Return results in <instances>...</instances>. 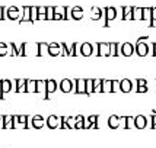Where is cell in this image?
Segmentation results:
<instances>
[{
	"label": "cell",
	"instance_id": "obj_1",
	"mask_svg": "<svg viewBox=\"0 0 156 148\" xmlns=\"http://www.w3.org/2000/svg\"><path fill=\"white\" fill-rule=\"evenodd\" d=\"M6 18L10 20H20V18H22L20 9L18 6H9L6 9Z\"/></svg>",
	"mask_w": 156,
	"mask_h": 148
},
{
	"label": "cell",
	"instance_id": "obj_2",
	"mask_svg": "<svg viewBox=\"0 0 156 148\" xmlns=\"http://www.w3.org/2000/svg\"><path fill=\"white\" fill-rule=\"evenodd\" d=\"M25 22H28V23H34L32 20H31V6H28V5H25V6L22 7V18H20L19 20V25H23Z\"/></svg>",
	"mask_w": 156,
	"mask_h": 148
},
{
	"label": "cell",
	"instance_id": "obj_3",
	"mask_svg": "<svg viewBox=\"0 0 156 148\" xmlns=\"http://www.w3.org/2000/svg\"><path fill=\"white\" fill-rule=\"evenodd\" d=\"M0 99H5V94L12 90V81L10 80H0Z\"/></svg>",
	"mask_w": 156,
	"mask_h": 148
},
{
	"label": "cell",
	"instance_id": "obj_4",
	"mask_svg": "<svg viewBox=\"0 0 156 148\" xmlns=\"http://www.w3.org/2000/svg\"><path fill=\"white\" fill-rule=\"evenodd\" d=\"M32 128L34 129H42L44 128V125H45V119H44V116H41V115H35L32 116Z\"/></svg>",
	"mask_w": 156,
	"mask_h": 148
},
{
	"label": "cell",
	"instance_id": "obj_5",
	"mask_svg": "<svg viewBox=\"0 0 156 148\" xmlns=\"http://www.w3.org/2000/svg\"><path fill=\"white\" fill-rule=\"evenodd\" d=\"M37 93H42V99L47 100V80H37Z\"/></svg>",
	"mask_w": 156,
	"mask_h": 148
},
{
	"label": "cell",
	"instance_id": "obj_6",
	"mask_svg": "<svg viewBox=\"0 0 156 148\" xmlns=\"http://www.w3.org/2000/svg\"><path fill=\"white\" fill-rule=\"evenodd\" d=\"M45 125H47L50 129H55L57 126H58V118H57L55 115L48 116L47 119H45Z\"/></svg>",
	"mask_w": 156,
	"mask_h": 148
},
{
	"label": "cell",
	"instance_id": "obj_7",
	"mask_svg": "<svg viewBox=\"0 0 156 148\" xmlns=\"http://www.w3.org/2000/svg\"><path fill=\"white\" fill-rule=\"evenodd\" d=\"M27 81L25 79H18L16 83V93H27Z\"/></svg>",
	"mask_w": 156,
	"mask_h": 148
},
{
	"label": "cell",
	"instance_id": "obj_8",
	"mask_svg": "<svg viewBox=\"0 0 156 148\" xmlns=\"http://www.w3.org/2000/svg\"><path fill=\"white\" fill-rule=\"evenodd\" d=\"M60 45L57 44V42H51L50 44V47H48V55H51V57H57V55L60 54Z\"/></svg>",
	"mask_w": 156,
	"mask_h": 148
},
{
	"label": "cell",
	"instance_id": "obj_9",
	"mask_svg": "<svg viewBox=\"0 0 156 148\" xmlns=\"http://www.w3.org/2000/svg\"><path fill=\"white\" fill-rule=\"evenodd\" d=\"M48 47H50V44H47V42H40V44H37L38 55H47L48 54Z\"/></svg>",
	"mask_w": 156,
	"mask_h": 148
},
{
	"label": "cell",
	"instance_id": "obj_10",
	"mask_svg": "<svg viewBox=\"0 0 156 148\" xmlns=\"http://www.w3.org/2000/svg\"><path fill=\"white\" fill-rule=\"evenodd\" d=\"M15 116L13 115H3V123H5V129H12V123H13Z\"/></svg>",
	"mask_w": 156,
	"mask_h": 148
},
{
	"label": "cell",
	"instance_id": "obj_11",
	"mask_svg": "<svg viewBox=\"0 0 156 148\" xmlns=\"http://www.w3.org/2000/svg\"><path fill=\"white\" fill-rule=\"evenodd\" d=\"M57 90V83L54 80H47V97ZM50 99V97H48Z\"/></svg>",
	"mask_w": 156,
	"mask_h": 148
},
{
	"label": "cell",
	"instance_id": "obj_12",
	"mask_svg": "<svg viewBox=\"0 0 156 148\" xmlns=\"http://www.w3.org/2000/svg\"><path fill=\"white\" fill-rule=\"evenodd\" d=\"M27 93H37V80L27 81Z\"/></svg>",
	"mask_w": 156,
	"mask_h": 148
},
{
	"label": "cell",
	"instance_id": "obj_13",
	"mask_svg": "<svg viewBox=\"0 0 156 148\" xmlns=\"http://www.w3.org/2000/svg\"><path fill=\"white\" fill-rule=\"evenodd\" d=\"M60 89L63 93H67V92H70L72 90V83H70V80H63L60 84Z\"/></svg>",
	"mask_w": 156,
	"mask_h": 148
},
{
	"label": "cell",
	"instance_id": "obj_14",
	"mask_svg": "<svg viewBox=\"0 0 156 148\" xmlns=\"http://www.w3.org/2000/svg\"><path fill=\"white\" fill-rule=\"evenodd\" d=\"M9 45H6L5 42H0V57H6V55H10L9 52Z\"/></svg>",
	"mask_w": 156,
	"mask_h": 148
},
{
	"label": "cell",
	"instance_id": "obj_15",
	"mask_svg": "<svg viewBox=\"0 0 156 148\" xmlns=\"http://www.w3.org/2000/svg\"><path fill=\"white\" fill-rule=\"evenodd\" d=\"M16 119L19 122V125H23L25 128H28V116L27 115H19V116H16Z\"/></svg>",
	"mask_w": 156,
	"mask_h": 148
},
{
	"label": "cell",
	"instance_id": "obj_16",
	"mask_svg": "<svg viewBox=\"0 0 156 148\" xmlns=\"http://www.w3.org/2000/svg\"><path fill=\"white\" fill-rule=\"evenodd\" d=\"M54 13L63 16V19L66 18V7L64 6H54Z\"/></svg>",
	"mask_w": 156,
	"mask_h": 148
},
{
	"label": "cell",
	"instance_id": "obj_17",
	"mask_svg": "<svg viewBox=\"0 0 156 148\" xmlns=\"http://www.w3.org/2000/svg\"><path fill=\"white\" fill-rule=\"evenodd\" d=\"M31 20H38V6H31Z\"/></svg>",
	"mask_w": 156,
	"mask_h": 148
},
{
	"label": "cell",
	"instance_id": "obj_18",
	"mask_svg": "<svg viewBox=\"0 0 156 148\" xmlns=\"http://www.w3.org/2000/svg\"><path fill=\"white\" fill-rule=\"evenodd\" d=\"M9 48L12 49V52H10V55H15V57H19V48L16 47V44H13V42H10V44H9Z\"/></svg>",
	"mask_w": 156,
	"mask_h": 148
},
{
	"label": "cell",
	"instance_id": "obj_19",
	"mask_svg": "<svg viewBox=\"0 0 156 148\" xmlns=\"http://www.w3.org/2000/svg\"><path fill=\"white\" fill-rule=\"evenodd\" d=\"M72 16H73V19H80V18H82L80 7H75V9L72 10Z\"/></svg>",
	"mask_w": 156,
	"mask_h": 148
},
{
	"label": "cell",
	"instance_id": "obj_20",
	"mask_svg": "<svg viewBox=\"0 0 156 148\" xmlns=\"http://www.w3.org/2000/svg\"><path fill=\"white\" fill-rule=\"evenodd\" d=\"M54 18V6H47V20H53Z\"/></svg>",
	"mask_w": 156,
	"mask_h": 148
},
{
	"label": "cell",
	"instance_id": "obj_21",
	"mask_svg": "<svg viewBox=\"0 0 156 148\" xmlns=\"http://www.w3.org/2000/svg\"><path fill=\"white\" fill-rule=\"evenodd\" d=\"M6 19V7L0 6V20H5Z\"/></svg>",
	"mask_w": 156,
	"mask_h": 148
},
{
	"label": "cell",
	"instance_id": "obj_22",
	"mask_svg": "<svg viewBox=\"0 0 156 148\" xmlns=\"http://www.w3.org/2000/svg\"><path fill=\"white\" fill-rule=\"evenodd\" d=\"M82 52L86 55V54H90V45H83L82 47Z\"/></svg>",
	"mask_w": 156,
	"mask_h": 148
},
{
	"label": "cell",
	"instance_id": "obj_23",
	"mask_svg": "<svg viewBox=\"0 0 156 148\" xmlns=\"http://www.w3.org/2000/svg\"><path fill=\"white\" fill-rule=\"evenodd\" d=\"M77 84H79V87H77V92H82L83 90V81H77Z\"/></svg>",
	"mask_w": 156,
	"mask_h": 148
},
{
	"label": "cell",
	"instance_id": "obj_24",
	"mask_svg": "<svg viewBox=\"0 0 156 148\" xmlns=\"http://www.w3.org/2000/svg\"><path fill=\"white\" fill-rule=\"evenodd\" d=\"M0 129H5V123H3V116H0Z\"/></svg>",
	"mask_w": 156,
	"mask_h": 148
},
{
	"label": "cell",
	"instance_id": "obj_25",
	"mask_svg": "<svg viewBox=\"0 0 156 148\" xmlns=\"http://www.w3.org/2000/svg\"><path fill=\"white\" fill-rule=\"evenodd\" d=\"M67 121H69V123H70V126H73V119L70 118V119H67Z\"/></svg>",
	"mask_w": 156,
	"mask_h": 148
}]
</instances>
